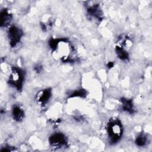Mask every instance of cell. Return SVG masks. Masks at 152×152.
<instances>
[{"mask_svg": "<svg viewBox=\"0 0 152 152\" xmlns=\"http://www.w3.org/2000/svg\"><path fill=\"white\" fill-rule=\"evenodd\" d=\"M50 48L55 52L56 56L63 62H72L74 57V48L65 39H52L49 42Z\"/></svg>", "mask_w": 152, "mask_h": 152, "instance_id": "obj_1", "label": "cell"}, {"mask_svg": "<svg viewBox=\"0 0 152 152\" xmlns=\"http://www.w3.org/2000/svg\"><path fill=\"white\" fill-rule=\"evenodd\" d=\"M107 131L110 142L112 144H115L120 140L122 135V125L119 119H112L107 124Z\"/></svg>", "mask_w": 152, "mask_h": 152, "instance_id": "obj_2", "label": "cell"}, {"mask_svg": "<svg viewBox=\"0 0 152 152\" xmlns=\"http://www.w3.org/2000/svg\"><path fill=\"white\" fill-rule=\"evenodd\" d=\"M24 71L17 67H13L9 78V84L17 90L21 89L24 80Z\"/></svg>", "mask_w": 152, "mask_h": 152, "instance_id": "obj_3", "label": "cell"}, {"mask_svg": "<svg viewBox=\"0 0 152 152\" xmlns=\"http://www.w3.org/2000/svg\"><path fill=\"white\" fill-rule=\"evenodd\" d=\"M8 34L10 45L11 46L14 47L20 42L23 34L22 30L20 28L12 26L9 28Z\"/></svg>", "mask_w": 152, "mask_h": 152, "instance_id": "obj_4", "label": "cell"}, {"mask_svg": "<svg viewBox=\"0 0 152 152\" xmlns=\"http://www.w3.org/2000/svg\"><path fill=\"white\" fill-rule=\"evenodd\" d=\"M50 145L54 147H62L66 146L67 141L66 137L61 133H55L49 138Z\"/></svg>", "mask_w": 152, "mask_h": 152, "instance_id": "obj_5", "label": "cell"}, {"mask_svg": "<svg viewBox=\"0 0 152 152\" xmlns=\"http://www.w3.org/2000/svg\"><path fill=\"white\" fill-rule=\"evenodd\" d=\"M52 91L50 88H46L39 91L37 95V100L41 104H45L50 99Z\"/></svg>", "mask_w": 152, "mask_h": 152, "instance_id": "obj_6", "label": "cell"}, {"mask_svg": "<svg viewBox=\"0 0 152 152\" xmlns=\"http://www.w3.org/2000/svg\"><path fill=\"white\" fill-rule=\"evenodd\" d=\"M87 11L90 15L98 19H102V12L98 4H93L89 5L87 8Z\"/></svg>", "mask_w": 152, "mask_h": 152, "instance_id": "obj_7", "label": "cell"}, {"mask_svg": "<svg viewBox=\"0 0 152 152\" xmlns=\"http://www.w3.org/2000/svg\"><path fill=\"white\" fill-rule=\"evenodd\" d=\"M12 20V15L10 12L4 9L1 12V26L6 27L11 23Z\"/></svg>", "mask_w": 152, "mask_h": 152, "instance_id": "obj_8", "label": "cell"}, {"mask_svg": "<svg viewBox=\"0 0 152 152\" xmlns=\"http://www.w3.org/2000/svg\"><path fill=\"white\" fill-rule=\"evenodd\" d=\"M122 103V109L124 111L127 112L129 113H133L134 112V108L132 101L131 100L122 98L121 100Z\"/></svg>", "mask_w": 152, "mask_h": 152, "instance_id": "obj_9", "label": "cell"}, {"mask_svg": "<svg viewBox=\"0 0 152 152\" xmlns=\"http://www.w3.org/2000/svg\"><path fill=\"white\" fill-rule=\"evenodd\" d=\"M12 117L14 120L17 121H21L24 116V110L18 106L15 105L12 110Z\"/></svg>", "mask_w": 152, "mask_h": 152, "instance_id": "obj_10", "label": "cell"}, {"mask_svg": "<svg viewBox=\"0 0 152 152\" xmlns=\"http://www.w3.org/2000/svg\"><path fill=\"white\" fill-rule=\"evenodd\" d=\"M115 50L118 58L121 60L125 61L128 59V56H129L128 52L126 50V49H125L121 46L119 45L116 46L115 48Z\"/></svg>", "mask_w": 152, "mask_h": 152, "instance_id": "obj_11", "label": "cell"}, {"mask_svg": "<svg viewBox=\"0 0 152 152\" xmlns=\"http://www.w3.org/2000/svg\"><path fill=\"white\" fill-rule=\"evenodd\" d=\"M147 142V137L144 134L139 135L135 140V143L138 146L143 147L144 146Z\"/></svg>", "mask_w": 152, "mask_h": 152, "instance_id": "obj_12", "label": "cell"}, {"mask_svg": "<svg viewBox=\"0 0 152 152\" xmlns=\"http://www.w3.org/2000/svg\"><path fill=\"white\" fill-rule=\"evenodd\" d=\"M86 95V92L84 90H79L75 91L73 94H72L71 97H73V96L83 97V96H85Z\"/></svg>", "mask_w": 152, "mask_h": 152, "instance_id": "obj_13", "label": "cell"}, {"mask_svg": "<svg viewBox=\"0 0 152 152\" xmlns=\"http://www.w3.org/2000/svg\"><path fill=\"white\" fill-rule=\"evenodd\" d=\"M42 69V66L40 65H37L36 66L34 67V70L37 72H40Z\"/></svg>", "mask_w": 152, "mask_h": 152, "instance_id": "obj_14", "label": "cell"}, {"mask_svg": "<svg viewBox=\"0 0 152 152\" xmlns=\"http://www.w3.org/2000/svg\"><path fill=\"white\" fill-rule=\"evenodd\" d=\"M113 66V63L112 62H109L108 64H107V66L110 68H112V66Z\"/></svg>", "mask_w": 152, "mask_h": 152, "instance_id": "obj_15", "label": "cell"}]
</instances>
